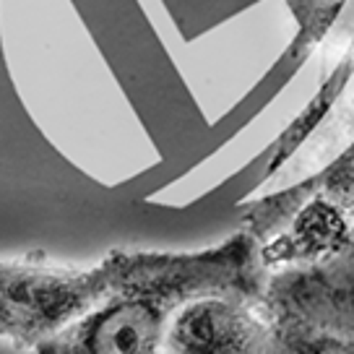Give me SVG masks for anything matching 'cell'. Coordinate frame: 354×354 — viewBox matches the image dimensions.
<instances>
[{
    "label": "cell",
    "instance_id": "6da1fadb",
    "mask_svg": "<svg viewBox=\"0 0 354 354\" xmlns=\"http://www.w3.org/2000/svg\"><path fill=\"white\" fill-rule=\"evenodd\" d=\"M266 271L261 245L248 230L190 253L128 250L118 287L34 354H162L185 302L201 295L261 299Z\"/></svg>",
    "mask_w": 354,
    "mask_h": 354
},
{
    "label": "cell",
    "instance_id": "7a4b0ae2",
    "mask_svg": "<svg viewBox=\"0 0 354 354\" xmlns=\"http://www.w3.org/2000/svg\"><path fill=\"white\" fill-rule=\"evenodd\" d=\"M268 268L354 253V141L318 175L245 209Z\"/></svg>",
    "mask_w": 354,
    "mask_h": 354
},
{
    "label": "cell",
    "instance_id": "3957f363",
    "mask_svg": "<svg viewBox=\"0 0 354 354\" xmlns=\"http://www.w3.org/2000/svg\"><path fill=\"white\" fill-rule=\"evenodd\" d=\"M266 354H354V253L271 268Z\"/></svg>",
    "mask_w": 354,
    "mask_h": 354
},
{
    "label": "cell",
    "instance_id": "277c9868",
    "mask_svg": "<svg viewBox=\"0 0 354 354\" xmlns=\"http://www.w3.org/2000/svg\"><path fill=\"white\" fill-rule=\"evenodd\" d=\"M128 250L91 268L44 261H0V339L37 349L100 305L125 274Z\"/></svg>",
    "mask_w": 354,
    "mask_h": 354
},
{
    "label": "cell",
    "instance_id": "5b68a950",
    "mask_svg": "<svg viewBox=\"0 0 354 354\" xmlns=\"http://www.w3.org/2000/svg\"><path fill=\"white\" fill-rule=\"evenodd\" d=\"M268 321L261 299L243 295H201L175 313L167 354H266Z\"/></svg>",
    "mask_w": 354,
    "mask_h": 354
}]
</instances>
